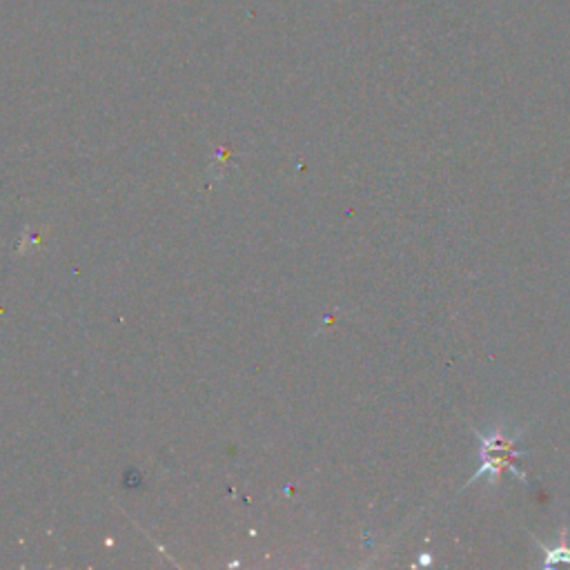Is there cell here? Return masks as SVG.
I'll return each mask as SVG.
<instances>
[{"label": "cell", "mask_w": 570, "mask_h": 570, "mask_svg": "<svg viewBox=\"0 0 570 570\" xmlns=\"http://www.w3.org/2000/svg\"><path fill=\"white\" fill-rule=\"evenodd\" d=\"M539 546H541V552H543V566L546 568H550L559 561L570 563V548L566 546V532H561V541H559L557 548H546L543 543H539Z\"/></svg>", "instance_id": "obj_2"}, {"label": "cell", "mask_w": 570, "mask_h": 570, "mask_svg": "<svg viewBox=\"0 0 570 570\" xmlns=\"http://www.w3.org/2000/svg\"><path fill=\"white\" fill-rule=\"evenodd\" d=\"M477 432V430H474ZM479 441H481V468L470 477L468 483L477 481L479 477H483L486 472H490L494 479L508 470L512 472L517 479H521V483H526V474L517 468V459L523 457L526 452L517 450V441L521 437V432L514 434H506L501 430L492 432V434H481L477 432Z\"/></svg>", "instance_id": "obj_1"}]
</instances>
